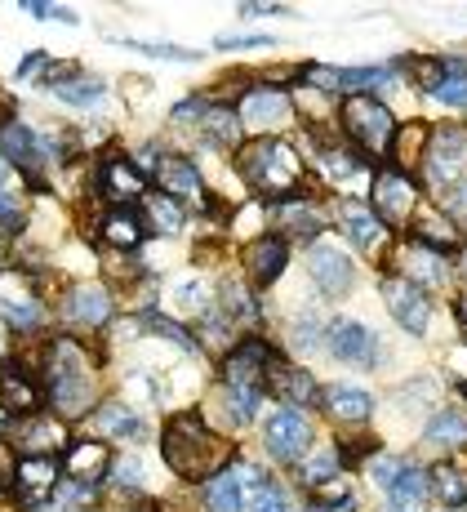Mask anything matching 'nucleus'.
Returning <instances> with one entry per match:
<instances>
[{
	"label": "nucleus",
	"instance_id": "f257e3e1",
	"mask_svg": "<svg viewBox=\"0 0 467 512\" xmlns=\"http://www.w3.org/2000/svg\"><path fill=\"white\" fill-rule=\"evenodd\" d=\"M161 455L165 464L174 468V477L183 481H210L218 477L227 464L236 459L232 441H223L218 432L205 423L201 415H174L165 423V437H161Z\"/></svg>",
	"mask_w": 467,
	"mask_h": 512
},
{
	"label": "nucleus",
	"instance_id": "f03ea898",
	"mask_svg": "<svg viewBox=\"0 0 467 512\" xmlns=\"http://www.w3.org/2000/svg\"><path fill=\"white\" fill-rule=\"evenodd\" d=\"M41 374H45V397L58 415H67V419L89 415V401H94V366H89L81 343L54 339L41 357Z\"/></svg>",
	"mask_w": 467,
	"mask_h": 512
},
{
	"label": "nucleus",
	"instance_id": "7ed1b4c3",
	"mask_svg": "<svg viewBox=\"0 0 467 512\" xmlns=\"http://www.w3.org/2000/svg\"><path fill=\"white\" fill-rule=\"evenodd\" d=\"M241 179L263 201H285L303 183V161L285 139H254L241 147Z\"/></svg>",
	"mask_w": 467,
	"mask_h": 512
},
{
	"label": "nucleus",
	"instance_id": "20e7f679",
	"mask_svg": "<svg viewBox=\"0 0 467 512\" xmlns=\"http://www.w3.org/2000/svg\"><path fill=\"white\" fill-rule=\"evenodd\" d=\"M343 130L356 143V152L387 156L401 125H396V116L374 94H352V98H343Z\"/></svg>",
	"mask_w": 467,
	"mask_h": 512
},
{
	"label": "nucleus",
	"instance_id": "39448f33",
	"mask_svg": "<svg viewBox=\"0 0 467 512\" xmlns=\"http://www.w3.org/2000/svg\"><path fill=\"white\" fill-rule=\"evenodd\" d=\"M236 116L258 139H276V130H285L294 121V94L272 90V85H250L241 94V103H236Z\"/></svg>",
	"mask_w": 467,
	"mask_h": 512
},
{
	"label": "nucleus",
	"instance_id": "423d86ee",
	"mask_svg": "<svg viewBox=\"0 0 467 512\" xmlns=\"http://www.w3.org/2000/svg\"><path fill=\"white\" fill-rule=\"evenodd\" d=\"M467 170V130L463 125H436L423 152V179L432 187H450Z\"/></svg>",
	"mask_w": 467,
	"mask_h": 512
},
{
	"label": "nucleus",
	"instance_id": "0eeeda50",
	"mask_svg": "<svg viewBox=\"0 0 467 512\" xmlns=\"http://www.w3.org/2000/svg\"><path fill=\"white\" fill-rule=\"evenodd\" d=\"M370 477L392 504H427V490H432L427 468L410 464V459H401V455H374Z\"/></svg>",
	"mask_w": 467,
	"mask_h": 512
},
{
	"label": "nucleus",
	"instance_id": "6e6552de",
	"mask_svg": "<svg viewBox=\"0 0 467 512\" xmlns=\"http://www.w3.org/2000/svg\"><path fill=\"white\" fill-rule=\"evenodd\" d=\"M9 446L23 459H54V450H67V428L58 419H49L45 410L23 419H9Z\"/></svg>",
	"mask_w": 467,
	"mask_h": 512
},
{
	"label": "nucleus",
	"instance_id": "1a4fd4ad",
	"mask_svg": "<svg viewBox=\"0 0 467 512\" xmlns=\"http://www.w3.org/2000/svg\"><path fill=\"white\" fill-rule=\"evenodd\" d=\"M263 441H267V455L272 459H281V464H303L307 446H312V423H307L303 410L281 406L272 419H267Z\"/></svg>",
	"mask_w": 467,
	"mask_h": 512
},
{
	"label": "nucleus",
	"instance_id": "9d476101",
	"mask_svg": "<svg viewBox=\"0 0 467 512\" xmlns=\"http://www.w3.org/2000/svg\"><path fill=\"white\" fill-rule=\"evenodd\" d=\"M0 152H5V161L14 165V170H23V174H27V183H32V187H45L49 147H45V139L32 130V125L9 121L5 130H0Z\"/></svg>",
	"mask_w": 467,
	"mask_h": 512
},
{
	"label": "nucleus",
	"instance_id": "9b49d317",
	"mask_svg": "<svg viewBox=\"0 0 467 512\" xmlns=\"http://www.w3.org/2000/svg\"><path fill=\"white\" fill-rule=\"evenodd\" d=\"M94 187H98V196L112 201V210H125L129 201H143L147 196V174L134 161H125V156L107 152L94 170Z\"/></svg>",
	"mask_w": 467,
	"mask_h": 512
},
{
	"label": "nucleus",
	"instance_id": "f8f14e48",
	"mask_svg": "<svg viewBox=\"0 0 467 512\" xmlns=\"http://www.w3.org/2000/svg\"><path fill=\"white\" fill-rule=\"evenodd\" d=\"M370 196H374V214L383 219V228H405V223H410V214H414V183H410V174L379 170V174H374Z\"/></svg>",
	"mask_w": 467,
	"mask_h": 512
},
{
	"label": "nucleus",
	"instance_id": "ddd939ff",
	"mask_svg": "<svg viewBox=\"0 0 467 512\" xmlns=\"http://www.w3.org/2000/svg\"><path fill=\"white\" fill-rule=\"evenodd\" d=\"M383 303L396 317V326H405L410 334H427V321H432V299H427L423 285L405 281V277H387L383 281Z\"/></svg>",
	"mask_w": 467,
	"mask_h": 512
},
{
	"label": "nucleus",
	"instance_id": "4468645a",
	"mask_svg": "<svg viewBox=\"0 0 467 512\" xmlns=\"http://www.w3.org/2000/svg\"><path fill=\"white\" fill-rule=\"evenodd\" d=\"M414 67H419L423 90L432 98H441L445 107H467V54H445Z\"/></svg>",
	"mask_w": 467,
	"mask_h": 512
},
{
	"label": "nucleus",
	"instance_id": "2eb2a0df",
	"mask_svg": "<svg viewBox=\"0 0 467 512\" xmlns=\"http://www.w3.org/2000/svg\"><path fill=\"white\" fill-rule=\"evenodd\" d=\"M325 348H330V357H339L343 366L370 370L374 361H379V339H374V330H365L361 321H330Z\"/></svg>",
	"mask_w": 467,
	"mask_h": 512
},
{
	"label": "nucleus",
	"instance_id": "dca6fc26",
	"mask_svg": "<svg viewBox=\"0 0 467 512\" xmlns=\"http://www.w3.org/2000/svg\"><path fill=\"white\" fill-rule=\"evenodd\" d=\"M285 268H290V241L276 232L254 236L250 250H245V281H250L254 290H267Z\"/></svg>",
	"mask_w": 467,
	"mask_h": 512
},
{
	"label": "nucleus",
	"instance_id": "f3484780",
	"mask_svg": "<svg viewBox=\"0 0 467 512\" xmlns=\"http://www.w3.org/2000/svg\"><path fill=\"white\" fill-rule=\"evenodd\" d=\"M307 272H312V281L321 285L330 299L347 294V290H352V281H356L352 259H347L343 250H334L330 241H312V250H307Z\"/></svg>",
	"mask_w": 467,
	"mask_h": 512
},
{
	"label": "nucleus",
	"instance_id": "a211bd4d",
	"mask_svg": "<svg viewBox=\"0 0 467 512\" xmlns=\"http://www.w3.org/2000/svg\"><path fill=\"white\" fill-rule=\"evenodd\" d=\"M9 481H14V504L41 508L58 490V459H18Z\"/></svg>",
	"mask_w": 467,
	"mask_h": 512
},
{
	"label": "nucleus",
	"instance_id": "6ab92c4d",
	"mask_svg": "<svg viewBox=\"0 0 467 512\" xmlns=\"http://www.w3.org/2000/svg\"><path fill=\"white\" fill-rule=\"evenodd\" d=\"M0 321H5V326H14V330H23V334L41 330L45 303L27 290L23 277H9V285H0Z\"/></svg>",
	"mask_w": 467,
	"mask_h": 512
},
{
	"label": "nucleus",
	"instance_id": "aec40b11",
	"mask_svg": "<svg viewBox=\"0 0 467 512\" xmlns=\"http://www.w3.org/2000/svg\"><path fill=\"white\" fill-rule=\"evenodd\" d=\"M392 263L401 268L396 277H405V281H414V285H441L445 281V254H436L432 245L414 241V236H405L401 250L392 254Z\"/></svg>",
	"mask_w": 467,
	"mask_h": 512
},
{
	"label": "nucleus",
	"instance_id": "412c9836",
	"mask_svg": "<svg viewBox=\"0 0 467 512\" xmlns=\"http://www.w3.org/2000/svg\"><path fill=\"white\" fill-rule=\"evenodd\" d=\"M267 388H272L276 397H281L285 406H294V410L316 406V401H321V388H316L312 374L298 370V366H290V361H281V357H276L272 366H267Z\"/></svg>",
	"mask_w": 467,
	"mask_h": 512
},
{
	"label": "nucleus",
	"instance_id": "4be33fe9",
	"mask_svg": "<svg viewBox=\"0 0 467 512\" xmlns=\"http://www.w3.org/2000/svg\"><path fill=\"white\" fill-rule=\"evenodd\" d=\"M0 406H5V415H14V419L41 410V383H36L23 366H14V361L0 366Z\"/></svg>",
	"mask_w": 467,
	"mask_h": 512
},
{
	"label": "nucleus",
	"instance_id": "5701e85b",
	"mask_svg": "<svg viewBox=\"0 0 467 512\" xmlns=\"http://www.w3.org/2000/svg\"><path fill=\"white\" fill-rule=\"evenodd\" d=\"M334 219H339V228L347 232V241L361 245V250H379L383 245V219L374 214V205L339 201L334 205Z\"/></svg>",
	"mask_w": 467,
	"mask_h": 512
},
{
	"label": "nucleus",
	"instance_id": "b1692460",
	"mask_svg": "<svg viewBox=\"0 0 467 512\" xmlns=\"http://www.w3.org/2000/svg\"><path fill=\"white\" fill-rule=\"evenodd\" d=\"M63 464H67V472H72V481L98 486L103 477H112L116 459H112V446H103V441H76V446H67Z\"/></svg>",
	"mask_w": 467,
	"mask_h": 512
},
{
	"label": "nucleus",
	"instance_id": "393cba45",
	"mask_svg": "<svg viewBox=\"0 0 467 512\" xmlns=\"http://www.w3.org/2000/svg\"><path fill=\"white\" fill-rule=\"evenodd\" d=\"M63 317L81 330L103 326V321H112V294H107L103 285H76L63 303Z\"/></svg>",
	"mask_w": 467,
	"mask_h": 512
},
{
	"label": "nucleus",
	"instance_id": "a878e982",
	"mask_svg": "<svg viewBox=\"0 0 467 512\" xmlns=\"http://www.w3.org/2000/svg\"><path fill=\"white\" fill-rule=\"evenodd\" d=\"M156 183H161V192L174 196V201H192V205L205 201V179L196 174L192 161H183V156H165L161 170H156Z\"/></svg>",
	"mask_w": 467,
	"mask_h": 512
},
{
	"label": "nucleus",
	"instance_id": "bb28decb",
	"mask_svg": "<svg viewBox=\"0 0 467 512\" xmlns=\"http://www.w3.org/2000/svg\"><path fill=\"white\" fill-rule=\"evenodd\" d=\"M321 406L343 423H365L374 410V397L365 388H352V383H330V388L321 392Z\"/></svg>",
	"mask_w": 467,
	"mask_h": 512
},
{
	"label": "nucleus",
	"instance_id": "cd10ccee",
	"mask_svg": "<svg viewBox=\"0 0 467 512\" xmlns=\"http://www.w3.org/2000/svg\"><path fill=\"white\" fill-rule=\"evenodd\" d=\"M241 477H245V495H250V512H294L290 490L267 477L263 468H241Z\"/></svg>",
	"mask_w": 467,
	"mask_h": 512
},
{
	"label": "nucleus",
	"instance_id": "c85d7f7f",
	"mask_svg": "<svg viewBox=\"0 0 467 512\" xmlns=\"http://www.w3.org/2000/svg\"><path fill=\"white\" fill-rule=\"evenodd\" d=\"M423 441L427 446H441V450H467V415L454 406L436 410L423 428Z\"/></svg>",
	"mask_w": 467,
	"mask_h": 512
},
{
	"label": "nucleus",
	"instance_id": "c756f323",
	"mask_svg": "<svg viewBox=\"0 0 467 512\" xmlns=\"http://www.w3.org/2000/svg\"><path fill=\"white\" fill-rule=\"evenodd\" d=\"M143 210H147V232H156V236H178V232H183V223H187L183 201L165 196L161 187L143 196Z\"/></svg>",
	"mask_w": 467,
	"mask_h": 512
},
{
	"label": "nucleus",
	"instance_id": "7c9ffc66",
	"mask_svg": "<svg viewBox=\"0 0 467 512\" xmlns=\"http://www.w3.org/2000/svg\"><path fill=\"white\" fill-rule=\"evenodd\" d=\"M94 428L107 432V437L134 441V437H143V432H147V423H143V415H138V410H129L125 401H103V406L94 410Z\"/></svg>",
	"mask_w": 467,
	"mask_h": 512
},
{
	"label": "nucleus",
	"instance_id": "2f4dec72",
	"mask_svg": "<svg viewBox=\"0 0 467 512\" xmlns=\"http://www.w3.org/2000/svg\"><path fill=\"white\" fill-rule=\"evenodd\" d=\"M103 241L112 245V250H138L143 245V232H147V223L138 219V210H107V219H103Z\"/></svg>",
	"mask_w": 467,
	"mask_h": 512
},
{
	"label": "nucleus",
	"instance_id": "473e14b6",
	"mask_svg": "<svg viewBox=\"0 0 467 512\" xmlns=\"http://www.w3.org/2000/svg\"><path fill=\"white\" fill-rule=\"evenodd\" d=\"M205 508L210 512H241L245 508V477L223 468L218 477L205 481Z\"/></svg>",
	"mask_w": 467,
	"mask_h": 512
},
{
	"label": "nucleus",
	"instance_id": "72a5a7b5",
	"mask_svg": "<svg viewBox=\"0 0 467 512\" xmlns=\"http://www.w3.org/2000/svg\"><path fill=\"white\" fill-rule=\"evenodd\" d=\"M201 130H205V143L210 147H223V152H232V147H241V116H236V107H223V103H214L210 107V116L201 121Z\"/></svg>",
	"mask_w": 467,
	"mask_h": 512
},
{
	"label": "nucleus",
	"instance_id": "f704fd0d",
	"mask_svg": "<svg viewBox=\"0 0 467 512\" xmlns=\"http://www.w3.org/2000/svg\"><path fill=\"white\" fill-rule=\"evenodd\" d=\"M414 241L432 245L436 254H450V250H459V228H454V219H450V214H441V210H427L423 219L414 223Z\"/></svg>",
	"mask_w": 467,
	"mask_h": 512
},
{
	"label": "nucleus",
	"instance_id": "c9c22d12",
	"mask_svg": "<svg viewBox=\"0 0 467 512\" xmlns=\"http://www.w3.org/2000/svg\"><path fill=\"white\" fill-rule=\"evenodd\" d=\"M321 179L325 183H356L365 179V161L352 147H321Z\"/></svg>",
	"mask_w": 467,
	"mask_h": 512
},
{
	"label": "nucleus",
	"instance_id": "e433bc0d",
	"mask_svg": "<svg viewBox=\"0 0 467 512\" xmlns=\"http://www.w3.org/2000/svg\"><path fill=\"white\" fill-rule=\"evenodd\" d=\"M427 481H432V495L441 499L445 508L467 504V472L459 464H436L432 472H427Z\"/></svg>",
	"mask_w": 467,
	"mask_h": 512
},
{
	"label": "nucleus",
	"instance_id": "4c0bfd02",
	"mask_svg": "<svg viewBox=\"0 0 467 512\" xmlns=\"http://www.w3.org/2000/svg\"><path fill=\"white\" fill-rule=\"evenodd\" d=\"M339 468H343V450L330 441V446H321L312 459L298 464V481H303V486H325V481H339Z\"/></svg>",
	"mask_w": 467,
	"mask_h": 512
},
{
	"label": "nucleus",
	"instance_id": "58836bf2",
	"mask_svg": "<svg viewBox=\"0 0 467 512\" xmlns=\"http://www.w3.org/2000/svg\"><path fill=\"white\" fill-rule=\"evenodd\" d=\"M427 139H432V125H423V121H410V125H401L396 130V170H410V165H419L423 161V152H427Z\"/></svg>",
	"mask_w": 467,
	"mask_h": 512
},
{
	"label": "nucleus",
	"instance_id": "ea45409f",
	"mask_svg": "<svg viewBox=\"0 0 467 512\" xmlns=\"http://www.w3.org/2000/svg\"><path fill=\"white\" fill-rule=\"evenodd\" d=\"M281 219H285V228H290L298 241H316V232H321V214L307 205V196H294V201L281 210Z\"/></svg>",
	"mask_w": 467,
	"mask_h": 512
},
{
	"label": "nucleus",
	"instance_id": "a19ab883",
	"mask_svg": "<svg viewBox=\"0 0 467 512\" xmlns=\"http://www.w3.org/2000/svg\"><path fill=\"white\" fill-rule=\"evenodd\" d=\"M54 94L63 98V103H72V107H98L103 103V94H107V85L94 81V76H72V81H63Z\"/></svg>",
	"mask_w": 467,
	"mask_h": 512
},
{
	"label": "nucleus",
	"instance_id": "79ce46f5",
	"mask_svg": "<svg viewBox=\"0 0 467 512\" xmlns=\"http://www.w3.org/2000/svg\"><path fill=\"white\" fill-rule=\"evenodd\" d=\"M58 512H76V508H89L98 495V486H89V481H58Z\"/></svg>",
	"mask_w": 467,
	"mask_h": 512
},
{
	"label": "nucleus",
	"instance_id": "37998d69",
	"mask_svg": "<svg viewBox=\"0 0 467 512\" xmlns=\"http://www.w3.org/2000/svg\"><path fill=\"white\" fill-rule=\"evenodd\" d=\"M23 223H27L23 196H18V192H5V187H0V232L18 236V232H23Z\"/></svg>",
	"mask_w": 467,
	"mask_h": 512
},
{
	"label": "nucleus",
	"instance_id": "c03bdc74",
	"mask_svg": "<svg viewBox=\"0 0 467 512\" xmlns=\"http://www.w3.org/2000/svg\"><path fill=\"white\" fill-rule=\"evenodd\" d=\"M138 321H143V326H147V330H152V334H161V339H170V343H178V348H183V352H192V348H196V343H192V334H187L183 326H178V321H170V317H161V312H152V317H147V312H143V317H138Z\"/></svg>",
	"mask_w": 467,
	"mask_h": 512
},
{
	"label": "nucleus",
	"instance_id": "a18cd8bd",
	"mask_svg": "<svg viewBox=\"0 0 467 512\" xmlns=\"http://www.w3.org/2000/svg\"><path fill=\"white\" fill-rule=\"evenodd\" d=\"M129 49H138V54H152V58H170V63H196V49L187 45H147V41H125Z\"/></svg>",
	"mask_w": 467,
	"mask_h": 512
},
{
	"label": "nucleus",
	"instance_id": "49530a36",
	"mask_svg": "<svg viewBox=\"0 0 467 512\" xmlns=\"http://www.w3.org/2000/svg\"><path fill=\"white\" fill-rule=\"evenodd\" d=\"M174 303H183V308H205V299H210V290H205L201 281H183V285H174V294H170Z\"/></svg>",
	"mask_w": 467,
	"mask_h": 512
},
{
	"label": "nucleus",
	"instance_id": "de8ad7c7",
	"mask_svg": "<svg viewBox=\"0 0 467 512\" xmlns=\"http://www.w3.org/2000/svg\"><path fill=\"white\" fill-rule=\"evenodd\" d=\"M27 14H36V18H49V23H76V14H72V9L45 5V0H27Z\"/></svg>",
	"mask_w": 467,
	"mask_h": 512
},
{
	"label": "nucleus",
	"instance_id": "09e8293b",
	"mask_svg": "<svg viewBox=\"0 0 467 512\" xmlns=\"http://www.w3.org/2000/svg\"><path fill=\"white\" fill-rule=\"evenodd\" d=\"M218 45L223 49H272L276 45V36H218Z\"/></svg>",
	"mask_w": 467,
	"mask_h": 512
},
{
	"label": "nucleus",
	"instance_id": "8fccbe9b",
	"mask_svg": "<svg viewBox=\"0 0 467 512\" xmlns=\"http://www.w3.org/2000/svg\"><path fill=\"white\" fill-rule=\"evenodd\" d=\"M445 210H450L454 228L467 232V187H454V192H450V205H445Z\"/></svg>",
	"mask_w": 467,
	"mask_h": 512
},
{
	"label": "nucleus",
	"instance_id": "3c124183",
	"mask_svg": "<svg viewBox=\"0 0 467 512\" xmlns=\"http://www.w3.org/2000/svg\"><path fill=\"white\" fill-rule=\"evenodd\" d=\"M307 512H356V499H339V504H321V499H316Z\"/></svg>",
	"mask_w": 467,
	"mask_h": 512
},
{
	"label": "nucleus",
	"instance_id": "603ef678",
	"mask_svg": "<svg viewBox=\"0 0 467 512\" xmlns=\"http://www.w3.org/2000/svg\"><path fill=\"white\" fill-rule=\"evenodd\" d=\"M36 67L45 72V54H27V58H23V67H18V76H32Z\"/></svg>",
	"mask_w": 467,
	"mask_h": 512
},
{
	"label": "nucleus",
	"instance_id": "864d4df0",
	"mask_svg": "<svg viewBox=\"0 0 467 512\" xmlns=\"http://www.w3.org/2000/svg\"><path fill=\"white\" fill-rule=\"evenodd\" d=\"M387 512H423V504H387Z\"/></svg>",
	"mask_w": 467,
	"mask_h": 512
},
{
	"label": "nucleus",
	"instance_id": "5fc2aeb1",
	"mask_svg": "<svg viewBox=\"0 0 467 512\" xmlns=\"http://www.w3.org/2000/svg\"><path fill=\"white\" fill-rule=\"evenodd\" d=\"M459 321H463V330H467V290L459 294Z\"/></svg>",
	"mask_w": 467,
	"mask_h": 512
},
{
	"label": "nucleus",
	"instance_id": "6e6d98bb",
	"mask_svg": "<svg viewBox=\"0 0 467 512\" xmlns=\"http://www.w3.org/2000/svg\"><path fill=\"white\" fill-rule=\"evenodd\" d=\"M5 477H14V468H9V455H0V481Z\"/></svg>",
	"mask_w": 467,
	"mask_h": 512
},
{
	"label": "nucleus",
	"instance_id": "4d7b16f0",
	"mask_svg": "<svg viewBox=\"0 0 467 512\" xmlns=\"http://www.w3.org/2000/svg\"><path fill=\"white\" fill-rule=\"evenodd\" d=\"M9 170H14V165H9V161H5V152H0V183L9 179Z\"/></svg>",
	"mask_w": 467,
	"mask_h": 512
},
{
	"label": "nucleus",
	"instance_id": "13d9d810",
	"mask_svg": "<svg viewBox=\"0 0 467 512\" xmlns=\"http://www.w3.org/2000/svg\"><path fill=\"white\" fill-rule=\"evenodd\" d=\"M5 125H9V116H5V103H0V130H5Z\"/></svg>",
	"mask_w": 467,
	"mask_h": 512
}]
</instances>
